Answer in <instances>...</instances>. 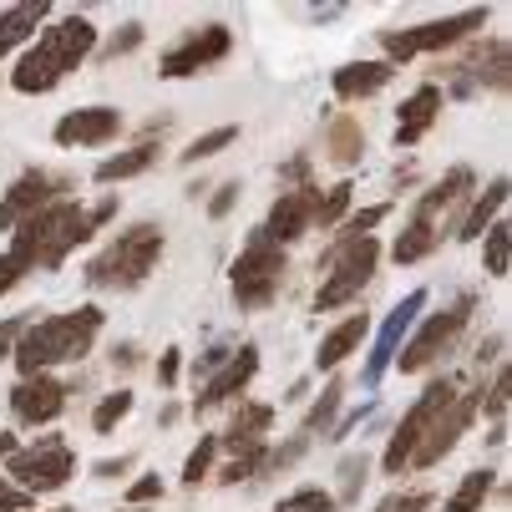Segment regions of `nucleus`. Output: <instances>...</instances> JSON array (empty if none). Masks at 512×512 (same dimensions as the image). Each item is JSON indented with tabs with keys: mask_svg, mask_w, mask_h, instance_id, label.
I'll use <instances>...</instances> for the list:
<instances>
[{
	"mask_svg": "<svg viewBox=\"0 0 512 512\" xmlns=\"http://www.w3.org/2000/svg\"><path fill=\"white\" fill-rule=\"evenodd\" d=\"M284 274H289L284 249H279V244H269V239H264V229H254V234L244 239V249H239L234 269H229L234 305H239V310H264V305H274Z\"/></svg>",
	"mask_w": 512,
	"mask_h": 512,
	"instance_id": "6",
	"label": "nucleus"
},
{
	"mask_svg": "<svg viewBox=\"0 0 512 512\" xmlns=\"http://www.w3.org/2000/svg\"><path fill=\"white\" fill-rule=\"evenodd\" d=\"M213 457H218V436H208V431H203V436H198V447H193V452H188V462H183V482H188V487H198V482L208 477Z\"/></svg>",
	"mask_w": 512,
	"mask_h": 512,
	"instance_id": "34",
	"label": "nucleus"
},
{
	"mask_svg": "<svg viewBox=\"0 0 512 512\" xmlns=\"http://www.w3.org/2000/svg\"><path fill=\"white\" fill-rule=\"evenodd\" d=\"M31 507V492H21L16 482H0V512H26Z\"/></svg>",
	"mask_w": 512,
	"mask_h": 512,
	"instance_id": "43",
	"label": "nucleus"
},
{
	"mask_svg": "<svg viewBox=\"0 0 512 512\" xmlns=\"http://www.w3.org/2000/svg\"><path fill=\"white\" fill-rule=\"evenodd\" d=\"M178 371H183V350H178V345H168V350H163V360H158V381H163V386H178Z\"/></svg>",
	"mask_w": 512,
	"mask_h": 512,
	"instance_id": "42",
	"label": "nucleus"
},
{
	"mask_svg": "<svg viewBox=\"0 0 512 512\" xmlns=\"http://www.w3.org/2000/svg\"><path fill=\"white\" fill-rule=\"evenodd\" d=\"M492 477H497V472H487V467L467 472V477H462V487L447 497V512H477V507L487 502V492H492Z\"/></svg>",
	"mask_w": 512,
	"mask_h": 512,
	"instance_id": "29",
	"label": "nucleus"
},
{
	"mask_svg": "<svg viewBox=\"0 0 512 512\" xmlns=\"http://www.w3.org/2000/svg\"><path fill=\"white\" fill-rule=\"evenodd\" d=\"M365 330H371V315H350V320H340L335 330H325V340H320V350H315V371H335L345 355H355V345L365 340Z\"/></svg>",
	"mask_w": 512,
	"mask_h": 512,
	"instance_id": "22",
	"label": "nucleus"
},
{
	"mask_svg": "<svg viewBox=\"0 0 512 512\" xmlns=\"http://www.w3.org/2000/svg\"><path fill=\"white\" fill-rule=\"evenodd\" d=\"M31 320L26 315H11L6 325H0V360H11V350H16V340H21V330H26Z\"/></svg>",
	"mask_w": 512,
	"mask_h": 512,
	"instance_id": "40",
	"label": "nucleus"
},
{
	"mask_svg": "<svg viewBox=\"0 0 512 512\" xmlns=\"http://www.w3.org/2000/svg\"><path fill=\"white\" fill-rule=\"evenodd\" d=\"M66 411V386L56 376H26L11 386V416L21 426H46Z\"/></svg>",
	"mask_w": 512,
	"mask_h": 512,
	"instance_id": "15",
	"label": "nucleus"
},
{
	"mask_svg": "<svg viewBox=\"0 0 512 512\" xmlns=\"http://www.w3.org/2000/svg\"><path fill=\"white\" fill-rule=\"evenodd\" d=\"M153 158H158L153 142H142V148H132V153H117V158H102V163H97V183H127V178H137V173H148Z\"/></svg>",
	"mask_w": 512,
	"mask_h": 512,
	"instance_id": "27",
	"label": "nucleus"
},
{
	"mask_svg": "<svg viewBox=\"0 0 512 512\" xmlns=\"http://www.w3.org/2000/svg\"><path fill=\"white\" fill-rule=\"evenodd\" d=\"M472 310H477V300H472V295H457V300H452L447 310H436V315L416 320V330L406 335V345L396 350V360H391V365H401L406 376L426 371V365H431L436 355H447V350L457 345V335L467 330Z\"/></svg>",
	"mask_w": 512,
	"mask_h": 512,
	"instance_id": "8",
	"label": "nucleus"
},
{
	"mask_svg": "<svg viewBox=\"0 0 512 512\" xmlns=\"http://www.w3.org/2000/svg\"><path fill=\"white\" fill-rule=\"evenodd\" d=\"M502 203H507V178H492V188L472 203V213L457 224V244H477L492 224H497V213H502Z\"/></svg>",
	"mask_w": 512,
	"mask_h": 512,
	"instance_id": "23",
	"label": "nucleus"
},
{
	"mask_svg": "<svg viewBox=\"0 0 512 512\" xmlns=\"http://www.w3.org/2000/svg\"><path fill=\"white\" fill-rule=\"evenodd\" d=\"M426 315V289H411V295L386 315V325L376 330V345H371V355H365V386H381V376L391 371V360H396V350L406 345V335L416 330V320Z\"/></svg>",
	"mask_w": 512,
	"mask_h": 512,
	"instance_id": "11",
	"label": "nucleus"
},
{
	"mask_svg": "<svg viewBox=\"0 0 512 512\" xmlns=\"http://www.w3.org/2000/svg\"><path fill=\"white\" fill-rule=\"evenodd\" d=\"M335 158L340 163H355V127L350 122H340V132H335Z\"/></svg>",
	"mask_w": 512,
	"mask_h": 512,
	"instance_id": "47",
	"label": "nucleus"
},
{
	"mask_svg": "<svg viewBox=\"0 0 512 512\" xmlns=\"http://www.w3.org/2000/svg\"><path fill=\"white\" fill-rule=\"evenodd\" d=\"M112 213H117V198H102V203H92V208H82V203H56V198H51L41 213L26 218V224L16 229V239H11V249L0 254V295H11V289H16L26 274H36V269H61L66 254L82 249V244H92V234L107 224Z\"/></svg>",
	"mask_w": 512,
	"mask_h": 512,
	"instance_id": "1",
	"label": "nucleus"
},
{
	"mask_svg": "<svg viewBox=\"0 0 512 512\" xmlns=\"http://www.w3.org/2000/svg\"><path fill=\"white\" fill-rule=\"evenodd\" d=\"M92 46H97V26H92L87 16H66V21L46 26V31L36 36V46L16 61L11 87H16L21 97L56 92V87L66 82V71H77V66L92 56Z\"/></svg>",
	"mask_w": 512,
	"mask_h": 512,
	"instance_id": "3",
	"label": "nucleus"
},
{
	"mask_svg": "<svg viewBox=\"0 0 512 512\" xmlns=\"http://www.w3.org/2000/svg\"><path fill=\"white\" fill-rule=\"evenodd\" d=\"M274 512H340V502H335L325 487H300V492L279 497V507H274Z\"/></svg>",
	"mask_w": 512,
	"mask_h": 512,
	"instance_id": "32",
	"label": "nucleus"
},
{
	"mask_svg": "<svg viewBox=\"0 0 512 512\" xmlns=\"http://www.w3.org/2000/svg\"><path fill=\"white\" fill-rule=\"evenodd\" d=\"M229 46H234L229 26H198V31H188L173 51H163L158 77H193V71H203V66H213V61H224Z\"/></svg>",
	"mask_w": 512,
	"mask_h": 512,
	"instance_id": "12",
	"label": "nucleus"
},
{
	"mask_svg": "<svg viewBox=\"0 0 512 512\" xmlns=\"http://www.w3.org/2000/svg\"><path fill=\"white\" fill-rule=\"evenodd\" d=\"M11 477H16V487L21 492H61L66 482H71V472H77V452H71L66 442H61V436H46V442L41 447H16L11 457Z\"/></svg>",
	"mask_w": 512,
	"mask_h": 512,
	"instance_id": "10",
	"label": "nucleus"
},
{
	"mask_svg": "<svg viewBox=\"0 0 512 512\" xmlns=\"http://www.w3.org/2000/svg\"><path fill=\"white\" fill-rule=\"evenodd\" d=\"M472 183H477V178H472V168H452V173H447L442 183H436L431 193H421V203H416L411 213H416V218H431V224H436V218H442V213H447V208L472 188Z\"/></svg>",
	"mask_w": 512,
	"mask_h": 512,
	"instance_id": "24",
	"label": "nucleus"
},
{
	"mask_svg": "<svg viewBox=\"0 0 512 512\" xmlns=\"http://www.w3.org/2000/svg\"><path fill=\"white\" fill-rule=\"evenodd\" d=\"M229 142H239V127L229 122V127H213V132H203V137H193L188 148L178 153V163H203V158H213L218 148H229Z\"/></svg>",
	"mask_w": 512,
	"mask_h": 512,
	"instance_id": "31",
	"label": "nucleus"
},
{
	"mask_svg": "<svg viewBox=\"0 0 512 512\" xmlns=\"http://www.w3.org/2000/svg\"><path fill=\"white\" fill-rule=\"evenodd\" d=\"M11 452H16V436H11V431H0V457H11Z\"/></svg>",
	"mask_w": 512,
	"mask_h": 512,
	"instance_id": "50",
	"label": "nucleus"
},
{
	"mask_svg": "<svg viewBox=\"0 0 512 512\" xmlns=\"http://www.w3.org/2000/svg\"><path fill=\"white\" fill-rule=\"evenodd\" d=\"M122 416H132V391H112V396H102L97 401V411H92V431H112Z\"/></svg>",
	"mask_w": 512,
	"mask_h": 512,
	"instance_id": "33",
	"label": "nucleus"
},
{
	"mask_svg": "<svg viewBox=\"0 0 512 512\" xmlns=\"http://www.w3.org/2000/svg\"><path fill=\"white\" fill-rule=\"evenodd\" d=\"M371 472V457L365 452H350L345 462H340V497L350 502V497H360V477Z\"/></svg>",
	"mask_w": 512,
	"mask_h": 512,
	"instance_id": "37",
	"label": "nucleus"
},
{
	"mask_svg": "<svg viewBox=\"0 0 512 512\" xmlns=\"http://www.w3.org/2000/svg\"><path fill=\"white\" fill-rule=\"evenodd\" d=\"M482 264H487L492 279H507V264H512V229L502 224V218L482 234Z\"/></svg>",
	"mask_w": 512,
	"mask_h": 512,
	"instance_id": "28",
	"label": "nucleus"
},
{
	"mask_svg": "<svg viewBox=\"0 0 512 512\" xmlns=\"http://www.w3.org/2000/svg\"><path fill=\"white\" fill-rule=\"evenodd\" d=\"M386 213H391V203H376V208H360V213H350L345 224H340V244L365 239L371 229H381V224H386Z\"/></svg>",
	"mask_w": 512,
	"mask_h": 512,
	"instance_id": "35",
	"label": "nucleus"
},
{
	"mask_svg": "<svg viewBox=\"0 0 512 512\" xmlns=\"http://www.w3.org/2000/svg\"><path fill=\"white\" fill-rule=\"evenodd\" d=\"M436 244H442V229H436L431 218H416V213H411V218H406V234H401V239L391 244V259H396V264L406 269V264L426 259V254H431Z\"/></svg>",
	"mask_w": 512,
	"mask_h": 512,
	"instance_id": "25",
	"label": "nucleus"
},
{
	"mask_svg": "<svg viewBox=\"0 0 512 512\" xmlns=\"http://www.w3.org/2000/svg\"><path fill=\"white\" fill-rule=\"evenodd\" d=\"M376 264H381V244H376V234L350 239V244H340V239H335V249H330V254H320L325 284L315 289V310L325 315V310H340V305H350V300L360 295V289L371 284Z\"/></svg>",
	"mask_w": 512,
	"mask_h": 512,
	"instance_id": "5",
	"label": "nucleus"
},
{
	"mask_svg": "<svg viewBox=\"0 0 512 512\" xmlns=\"http://www.w3.org/2000/svg\"><path fill=\"white\" fill-rule=\"evenodd\" d=\"M127 512H142V507H127Z\"/></svg>",
	"mask_w": 512,
	"mask_h": 512,
	"instance_id": "52",
	"label": "nucleus"
},
{
	"mask_svg": "<svg viewBox=\"0 0 512 512\" xmlns=\"http://www.w3.org/2000/svg\"><path fill=\"white\" fill-rule=\"evenodd\" d=\"M153 497H163V477H153V472H148V477H137V482H132V492H127V502H132V507L153 502Z\"/></svg>",
	"mask_w": 512,
	"mask_h": 512,
	"instance_id": "39",
	"label": "nucleus"
},
{
	"mask_svg": "<svg viewBox=\"0 0 512 512\" xmlns=\"http://www.w3.org/2000/svg\"><path fill=\"white\" fill-rule=\"evenodd\" d=\"M426 507H431V497H426V492H406V497L386 502L381 512H426Z\"/></svg>",
	"mask_w": 512,
	"mask_h": 512,
	"instance_id": "46",
	"label": "nucleus"
},
{
	"mask_svg": "<svg viewBox=\"0 0 512 512\" xmlns=\"http://www.w3.org/2000/svg\"><path fill=\"white\" fill-rule=\"evenodd\" d=\"M46 16H51L46 0H41V6H11L6 16H0V56H11L31 31H41V26H46Z\"/></svg>",
	"mask_w": 512,
	"mask_h": 512,
	"instance_id": "26",
	"label": "nucleus"
},
{
	"mask_svg": "<svg viewBox=\"0 0 512 512\" xmlns=\"http://www.w3.org/2000/svg\"><path fill=\"white\" fill-rule=\"evenodd\" d=\"M137 41H142V26H137V21H127V26H122V36H117V41H112L102 56H122V51H132Z\"/></svg>",
	"mask_w": 512,
	"mask_h": 512,
	"instance_id": "45",
	"label": "nucleus"
},
{
	"mask_svg": "<svg viewBox=\"0 0 512 512\" xmlns=\"http://www.w3.org/2000/svg\"><path fill=\"white\" fill-rule=\"evenodd\" d=\"M234 203H239V183H224V188L213 193V203H208V218H229Z\"/></svg>",
	"mask_w": 512,
	"mask_h": 512,
	"instance_id": "41",
	"label": "nucleus"
},
{
	"mask_svg": "<svg viewBox=\"0 0 512 512\" xmlns=\"http://www.w3.org/2000/svg\"><path fill=\"white\" fill-rule=\"evenodd\" d=\"M371 411H376V401H365L360 411H350V416H345V421H340V426L330 431V442H345V436H350V431H355V426H360L365 416H371Z\"/></svg>",
	"mask_w": 512,
	"mask_h": 512,
	"instance_id": "44",
	"label": "nucleus"
},
{
	"mask_svg": "<svg viewBox=\"0 0 512 512\" xmlns=\"http://www.w3.org/2000/svg\"><path fill=\"white\" fill-rule=\"evenodd\" d=\"M350 183H335L330 193H320L315 198V229H335V224H345V213H350Z\"/></svg>",
	"mask_w": 512,
	"mask_h": 512,
	"instance_id": "30",
	"label": "nucleus"
},
{
	"mask_svg": "<svg viewBox=\"0 0 512 512\" xmlns=\"http://www.w3.org/2000/svg\"><path fill=\"white\" fill-rule=\"evenodd\" d=\"M396 112H401V122H396V148H416V142L431 132L436 112H442V87H436V82L416 87V92H411Z\"/></svg>",
	"mask_w": 512,
	"mask_h": 512,
	"instance_id": "19",
	"label": "nucleus"
},
{
	"mask_svg": "<svg viewBox=\"0 0 512 512\" xmlns=\"http://www.w3.org/2000/svg\"><path fill=\"white\" fill-rule=\"evenodd\" d=\"M122 132V112L117 107H77L56 122V142L61 148H107Z\"/></svg>",
	"mask_w": 512,
	"mask_h": 512,
	"instance_id": "16",
	"label": "nucleus"
},
{
	"mask_svg": "<svg viewBox=\"0 0 512 512\" xmlns=\"http://www.w3.org/2000/svg\"><path fill=\"white\" fill-rule=\"evenodd\" d=\"M259 376V345H244V350H234L218 371L198 386V401H193V416H203V411H213V406H224V401H234V396H244L249 391V381Z\"/></svg>",
	"mask_w": 512,
	"mask_h": 512,
	"instance_id": "13",
	"label": "nucleus"
},
{
	"mask_svg": "<svg viewBox=\"0 0 512 512\" xmlns=\"http://www.w3.org/2000/svg\"><path fill=\"white\" fill-rule=\"evenodd\" d=\"M269 426H274V406H259V401H249V406H239V411H234L229 431L218 436V447H229V452H249V447H264Z\"/></svg>",
	"mask_w": 512,
	"mask_h": 512,
	"instance_id": "21",
	"label": "nucleus"
},
{
	"mask_svg": "<svg viewBox=\"0 0 512 512\" xmlns=\"http://www.w3.org/2000/svg\"><path fill=\"white\" fill-rule=\"evenodd\" d=\"M51 203V178L41 173V168H26L11 188H6V198H0V229L6 234H16L31 213H41Z\"/></svg>",
	"mask_w": 512,
	"mask_h": 512,
	"instance_id": "18",
	"label": "nucleus"
},
{
	"mask_svg": "<svg viewBox=\"0 0 512 512\" xmlns=\"http://www.w3.org/2000/svg\"><path fill=\"white\" fill-rule=\"evenodd\" d=\"M391 77H396L391 61H350L330 77V87L340 102H360V97H376L381 87H391Z\"/></svg>",
	"mask_w": 512,
	"mask_h": 512,
	"instance_id": "20",
	"label": "nucleus"
},
{
	"mask_svg": "<svg viewBox=\"0 0 512 512\" xmlns=\"http://www.w3.org/2000/svg\"><path fill=\"white\" fill-rule=\"evenodd\" d=\"M472 416H477V396H457L442 416H436V426L426 431V442L416 447V457H411V467H436L457 442H462V431L472 426Z\"/></svg>",
	"mask_w": 512,
	"mask_h": 512,
	"instance_id": "17",
	"label": "nucleus"
},
{
	"mask_svg": "<svg viewBox=\"0 0 512 512\" xmlns=\"http://www.w3.org/2000/svg\"><path fill=\"white\" fill-rule=\"evenodd\" d=\"M457 401V381L452 376H436L416 401H411V411L401 416V426L391 431V442H386V457H381V467H386V477H401L406 467H411V457H416V447L426 442V431L436 426V416H442L447 406Z\"/></svg>",
	"mask_w": 512,
	"mask_h": 512,
	"instance_id": "7",
	"label": "nucleus"
},
{
	"mask_svg": "<svg viewBox=\"0 0 512 512\" xmlns=\"http://www.w3.org/2000/svg\"><path fill=\"white\" fill-rule=\"evenodd\" d=\"M51 512H71V507H51Z\"/></svg>",
	"mask_w": 512,
	"mask_h": 512,
	"instance_id": "51",
	"label": "nucleus"
},
{
	"mask_svg": "<svg viewBox=\"0 0 512 512\" xmlns=\"http://www.w3.org/2000/svg\"><path fill=\"white\" fill-rule=\"evenodd\" d=\"M158 254H163V229L158 224H132L87 264V284H97V289H137L142 279L153 274Z\"/></svg>",
	"mask_w": 512,
	"mask_h": 512,
	"instance_id": "4",
	"label": "nucleus"
},
{
	"mask_svg": "<svg viewBox=\"0 0 512 512\" xmlns=\"http://www.w3.org/2000/svg\"><path fill=\"white\" fill-rule=\"evenodd\" d=\"M127 467H132V457H112V462H97L92 472H97V477H122Z\"/></svg>",
	"mask_w": 512,
	"mask_h": 512,
	"instance_id": "49",
	"label": "nucleus"
},
{
	"mask_svg": "<svg viewBox=\"0 0 512 512\" xmlns=\"http://www.w3.org/2000/svg\"><path fill=\"white\" fill-rule=\"evenodd\" d=\"M477 26H487V11H462V16L426 21V26H411V31H381V46H386L381 61H391V66L401 71V61H411V56H421V51H447V46H457V41H462L467 31H477Z\"/></svg>",
	"mask_w": 512,
	"mask_h": 512,
	"instance_id": "9",
	"label": "nucleus"
},
{
	"mask_svg": "<svg viewBox=\"0 0 512 512\" xmlns=\"http://www.w3.org/2000/svg\"><path fill=\"white\" fill-rule=\"evenodd\" d=\"M264 462H269V442H264V447H249V452H244L239 462H229V467H224V482H244V477H259V472H264Z\"/></svg>",
	"mask_w": 512,
	"mask_h": 512,
	"instance_id": "38",
	"label": "nucleus"
},
{
	"mask_svg": "<svg viewBox=\"0 0 512 512\" xmlns=\"http://www.w3.org/2000/svg\"><path fill=\"white\" fill-rule=\"evenodd\" d=\"M487 406H492V416L507 411V371H497V386H492V401H487Z\"/></svg>",
	"mask_w": 512,
	"mask_h": 512,
	"instance_id": "48",
	"label": "nucleus"
},
{
	"mask_svg": "<svg viewBox=\"0 0 512 512\" xmlns=\"http://www.w3.org/2000/svg\"><path fill=\"white\" fill-rule=\"evenodd\" d=\"M102 335V310L82 305V310H66V315H41L21 330L11 360L21 365V381L26 376H51V365H71L92 350V340Z\"/></svg>",
	"mask_w": 512,
	"mask_h": 512,
	"instance_id": "2",
	"label": "nucleus"
},
{
	"mask_svg": "<svg viewBox=\"0 0 512 512\" xmlns=\"http://www.w3.org/2000/svg\"><path fill=\"white\" fill-rule=\"evenodd\" d=\"M335 411H340V381H330V386H325V396L310 406V416H305V436H310V431H320V426H330V421H335Z\"/></svg>",
	"mask_w": 512,
	"mask_h": 512,
	"instance_id": "36",
	"label": "nucleus"
},
{
	"mask_svg": "<svg viewBox=\"0 0 512 512\" xmlns=\"http://www.w3.org/2000/svg\"><path fill=\"white\" fill-rule=\"evenodd\" d=\"M315 198H320V188H295V193H279L274 198V208H269V218H264V239L269 244H279V249H289L295 239H305L310 229H315Z\"/></svg>",
	"mask_w": 512,
	"mask_h": 512,
	"instance_id": "14",
	"label": "nucleus"
}]
</instances>
